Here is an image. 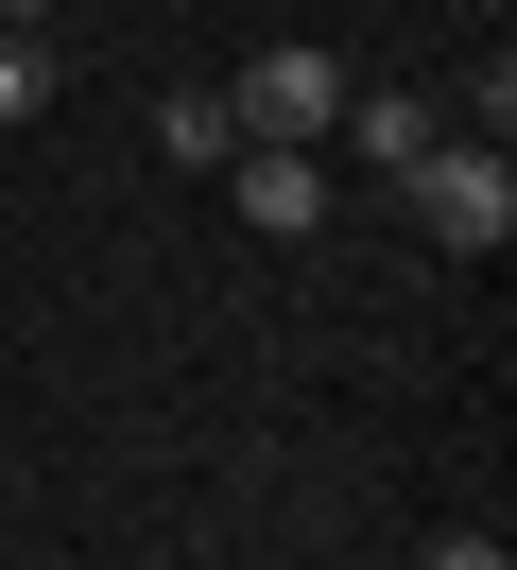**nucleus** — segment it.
I'll return each instance as SVG.
<instances>
[{
	"label": "nucleus",
	"instance_id": "f257e3e1",
	"mask_svg": "<svg viewBox=\"0 0 517 570\" xmlns=\"http://www.w3.org/2000/svg\"><path fill=\"white\" fill-rule=\"evenodd\" d=\"M397 190H414V225H431L448 259H500V243H517V156H500V139H431Z\"/></svg>",
	"mask_w": 517,
	"mask_h": 570
},
{
	"label": "nucleus",
	"instance_id": "f03ea898",
	"mask_svg": "<svg viewBox=\"0 0 517 570\" xmlns=\"http://www.w3.org/2000/svg\"><path fill=\"white\" fill-rule=\"evenodd\" d=\"M225 105H241V139H310V156H328V121H345V52H310V36H276L259 70L225 87Z\"/></svg>",
	"mask_w": 517,
	"mask_h": 570
},
{
	"label": "nucleus",
	"instance_id": "7ed1b4c3",
	"mask_svg": "<svg viewBox=\"0 0 517 570\" xmlns=\"http://www.w3.org/2000/svg\"><path fill=\"white\" fill-rule=\"evenodd\" d=\"M225 208L259 225V243H310V225H328V156L310 139H241L225 156Z\"/></svg>",
	"mask_w": 517,
	"mask_h": 570
},
{
	"label": "nucleus",
	"instance_id": "20e7f679",
	"mask_svg": "<svg viewBox=\"0 0 517 570\" xmlns=\"http://www.w3.org/2000/svg\"><path fill=\"white\" fill-rule=\"evenodd\" d=\"M328 139H345V156H362V174H414V156H431V139H448V121H431V105H414V87H345V121H328Z\"/></svg>",
	"mask_w": 517,
	"mask_h": 570
},
{
	"label": "nucleus",
	"instance_id": "39448f33",
	"mask_svg": "<svg viewBox=\"0 0 517 570\" xmlns=\"http://www.w3.org/2000/svg\"><path fill=\"white\" fill-rule=\"evenodd\" d=\"M156 156H172V174H225V156H241V105H225V87H172V105H156Z\"/></svg>",
	"mask_w": 517,
	"mask_h": 570
},
{
	"label": "nucleus",
	"instance_id": "423d86ee",
	"mask_svg": "<svg viewBox=\"0 0 517 570\" xmlns=\"http://www.w3.org/2000/svg\"><path fill=\"white\" fill-rule=\"evenodd\" d=\"M0 121H52V36H0Z\"/></svg>",
	"mask_w": 517,
	"mask_h": 570
},
{
	"label": "nucleus",
	"instance_id": "0eeeda50",
	"mask_svg": "<svg viewBox=\"0 0 517 570\" xmlns=\"http://www.w3.org/2000/svg\"><path fill=\"white\" fill-rule=\"evenodd\" d=\"M414 570H517V553H500V535H431Z\"/></svg>",
	"mask_w": 517,
	"mask_h": 570
},
{
	"label": "nucleus",
	"instance_id": "6e6552de",
	"mask_svg": "<svg viewBox=\"0 0 517 570\" xmlns=\"http://www.w3.org/2000/svg\"><path fill=\"white\" fill-rule=\"evenodd\" d=\"M0 36H52V0H0Z\"/></svg>",
	"mask_w": 517,
	"mask_h": 570
}]
</instances>
